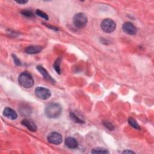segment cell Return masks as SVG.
Here are the masks:
<instances>
[{
	"mask_svg": "<svg viewBox=\"0 0 154 154\" xmlns=\"http://www.w3.org/2000/svg\"><path fill=\"white\" fill-rule=\"evenodd\" d=\"M47 140L49 143L55 145L61 144L63 141L61 135L57 132H52L50 133L47 137Z\"/></svg>",
	"mask_w": 154,
	"mask_h": 154,
	"instance_id": "6",
	"label": "cell"
},
{
	"mask_svg": "<svg viewBox=\"0 0 154 154\" xmlns=\"http://www.w3.org/2000/svg\"><path fill=\"white\" fill-rule=\"evenodd\" d=\"M21 123L31 132H35L37 130V128L35 123L31 120L27 119H23L22 120Z\"/></svg>",
	"mask_w": 154,
	"mask_h": 154,
	"instance_id": "8",
	"label": "cell"
},
{
	"mask_svg": "<svg viewBox=\"0 0 154 154\" xmlns=\"http://www.w3.org/2000/svg\"><path fill=\"white\" fill-rule=\"evenodd\" d=\"M61 106L57 103H51L48 104L45 110L46 116L50 119L58 117L61 113Z\"/></svg>",
	"mask_w": 154,
	"mask_h": 154,
	"instance_id": "1",
	"label": "cell"
},
{
	"mask_svg": "<svg viewBox=\"0 0 154 154\" xmlns=\"http://www.w3.org/2000/svg\"><path fill=\"white\" fill-rule=\"evenodd\" d=\"M21 13L23 16H25L28 17H34V14L33 13L30 11V10H23L21 11Z\"/></svg>",
	"mask_w": 154,
	"mask_h": 154,
	"instance_id": "19",
	"label": "cell"
},
{
	"mask_svg": "<svg viewBox=\"0 0 154 154\" xmlns=\"http://www.w3.org/2000/svg\"><path fill=\"white\" fill-rule=\"evenodd\" d=\"M122 29L125 33L129 35H134L137 32L136 26L130 22H125L122 26Z\"/></svg>",
	"mask_w": 154,
	"mask_h": 154,
	"instance_id": "7",
	"label": "cell"
},
{
	"mask_svg": "<svg viewBox=\"0 0 154 154\" xmlns=\"http://www.w3.org/2000/svg\"><path fill=\"white\" fill-rule=\"evenodd\" d=\"M135 152L132 151V150H125L124 151L122 152V153H134Z\"/></svg>",
	"mask_w": 154,
	"mask_h": 154,
	"instance_id": "21",
	"label": "cell"
},
{
	"mask_svg": "<svg viewBox=\"0 0 154 154\" xmlns=\"http://www.w3.org/2000/svg\"><path fill=\"white\" fill-rule=\"evenodd\" d=\"M35 13H36V14H37L38 16H39L40 17H41L42 18H43V19H45L46 20L49 19L48 16L45 12H43V11H41L40 10H37L35 11Z\"/></svg>",
	"mask_w": 154,
	"mask_h": 154,
	"instance_id": "18",
	"label": "cell"
},
{
	"mask_svg": "<svg viewBox=\"0 0 154 154\" xmlns=\"http://www.w3.org/2000/svg\"><path fill=\"white\" fill-rule=\"evenodd\" d=\"M102 124L106 128L108 129H109V131H113L114 129V126H113V125L110 123L108 121H106V120H104L103 122H102Z\"/></svg>",
	"mask_w": 154,
	"mask_h": 154,
	"instance_id": "17",
	"label": "cell"
},
{
	"mask_svg": "<svg viewBox=\"0 0 154 154\" xmlns=\"http://www.w3.org/2000/svg\"><path fill=\"white\" fill-rule=\"evenodd\" d=\"M70 118L72 119V120L75 122V123H80V124H82L84 123V122L80 118H79L75 113L73 112H70Z\"/></svg>",
	"mask_w": 154,
	"mask_h": 154,
	"instance_id": "15",
	"label": "cell"
},
{
	"mask_svg": "<svg viewBox=\"0 0 154 154\" xmlns=\"http://www.w3.org/2000/svg\"><path fill=\"white\" fill-rule=\"evenodd\" d=\"M65 145L69 149H75L78 147V141L72 137H69L66 138L64 141Z\"/></svg>",
	"mask_w": 154,
	"mask_h": 154,
	"instance_id": "12",
	"label": "cell"
},
{
	"mask_svg": "<svg viewBox=\"0 0 154 154\" xmlns=\"http://www.w3.org/2000/svg\"><path fill=\"white\" fill-rule=\"evenodd\" d=\"M16 2L19 4H25L28 2L27 1H16Z\"/></svg>",
	"mask_w": 154,
	"mask_h": 154,
	"instance_id": "22",
	"label": "cell"
},
{
	"mask_svg": "<svg viewBox=\"0 0 154 154\" xmlns=\"http://www.w3.org/2000/svg\"><path fill=\"white\" fill-rule=\"evenodd\" d=\"M100 28L105 32L111 33L116 29V23L111 19H105L101 22Z\"/></svg>",
	"mask_w": 154,
	"mask_h": 154,
	"instance_id": "4",
	"label": "cell"
},
{
	"mask_svg": "<svg viewBox=\"0 0 154 154\" xmlns=\"http://www.w3.org/2000/svg\"><path fill=\"white\" fill-rule=\"evenodd\" d=\"M60 63H61V58H58L55 61V63H54V68L55 69V70L57 72V73L58 74H60Z\"/></svg>",
	"mask_w": 154,
	"mask_h": 154,
	"instance_id": "16",
	"label": "cell"
},
{
	"mask_svg": "<svg viewBox=\"0 0 154 154\" xmlns=\"http://www.w3.org/2000/svg\"><path fill=\"white\" fill-rule=\"evenodd\" d=\"M37 69L46 80L48 81L49 82H50L51 83H55V80L51 77V76L49 74L48 71L43 67H42L41 66H37Z\"/></svg>",
	"mask_w": 154,
	"mask_h": 154,
	"instance_id": "9",
	"label": "cell"
},
{
	"mask_svg": "<svg viewBox=\"0 0 154 154\" xmlns=\"http://www.w3.org/2000/svg\"><path fill=\"white\" fill-rule=\"evenodd\" d=\"M128 123L132 128H134L136 129H138V130L140 129V127L139 125L138 124V123L134 119H133L132 117H129L128 119Z\"/></svg>",
	"mask_w": 154,
	"mask_h": 154,
	"instance_id": "13",
	"label": "cell"
},
{
	"mask_svg": "<svg viewBox=\"0 0 154 154\" xmlns=\"http://www.w3.org/2000/svg\"><path fill=\"white\" fill-rule=\"evenodd\" d=\"M3 115L11 120H15L17 117L16 112L11 108L6 107L3 111Z\"/></svg>",
	"mask_w": 154,
	"mask_h": 154,
	"instance_id": "10",
	"label": "cell"
},
{
	"mask_svg": "<svg viewBox=\"0 0 154 154\" xmlns=\"http://www.w3.org/2000/svg\"><path fill=\"white\" fill-rule=\"evenodd\" d=\"M18 82L22 87L26 88L32 87L34 84V81L32 75L27 72H23L19 75L18 77Z\"/></svg>",
	"mask_w": 154,
	"mask_h": 154,
	"instance_id": "2",
	"label": "cell"
},
{
	"mask_svg": "<svg viewBox=\"0 0 154 154\" xmlns=\"http://www.w3.org/2000/svg\"><path fill=\"white\" fill-rule=\"evenodd\" d=\"M35 94L38 98L42 100H46L51 97V92L47 88L38 87L35 89Z\"/></svg>",
	"mask_w": 154,
	"mask_h": 154,
	"instance_id": "5",
	"label": "cell"
},
{
	"mask_svg": "<svg viewBox=\"0 0 154 154\" xmlns=\"http://www.w3.org/2000/svg\"><path fill=\"white\" fill-rule=\"evenodd\" d=\"M42 49V47L38 45H31L26 47L25 51L28 54H36L40 52Z\"/></svg>",
	"mask_w": 154,
	"mask_h": 154,
	"instance_id": "11",
	"label": "cell"
},
{
	"mask_svg": "<svg viewBox=\"0 0 154 154\" xmlns=\"http://www.w3.org/2000/svg\"><path fill=\"white\" fill-rule=\"evenodd\" d=\"M92 153H109V152L107 149L102 147H97L93 149L91 151Z\"/></svg>",
	"mask_w": 154,
	"mask_h": 154,
	"instance_id": "14",
	"label": "cell"
},
{
	"mask_svg": "<svg viewBox=\"0 0 154 154\" xmlns=\"http://www.w3.org/2000/svg\"><path fill=\"white\" fill-rule=\"evenodd\" d=\"M13 60H14V63L17 65V66H21L22 65V63L20 62V61L19 60V59L15 55H13Z\"/></svg>",
	"mask_w": 154,
	"mask_h": 154,
	"instance_id": "20",
	"label": "cell"
},
{
	"mask_svg": "<svg viewBox=\"0 0 154 154\" xmlns=\"http://www.w3.org/2000/svg\"><path fill=\"white\" fill-rule=\"evenodd\" d=\"M88 22L87 16L82 13L76 14L73 19V22L75 26L79 29H82L85 26Z\"/></svg>",
	"mask_w": 154,
	"mask_h": 154,
	"instance_id": "3",
	"label": "cell"
}]
</instances>
